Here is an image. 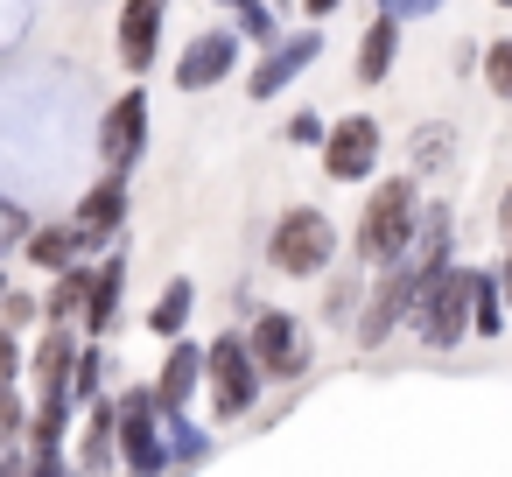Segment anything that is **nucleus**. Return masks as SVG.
I'll return each mask as SVG.
<instances>
[{"instance_id": "nucleus-36", "label": "nucleus", "mask_w": 512, "mask_h": 477, "mask_svg": "<svg viewBox=\"0 0 512 477\" xmlns=\"http://www.w3.org/2000/svg\"><path fill=\"white\" fill-rule=\"evenodd\" d=\"M337 8H344V0H302V15H309V22H330Z\"/></svg>"}, {"instance_id": "nucleus-4", "label": "nucleus", "mask_w": 512, "mask_h": 477, "mask_svg": "<svg viewBox=\"0 0 512 477\" xmlns=\"http://www.w3.org/2000/svg\"><path fill=\"white\" fill-rule=\"evenodd\" d=\"M414 288H421V260H414V253L372 267L365 302H358V316H351V344H358V351H386V344L407 330V316H414Z\"/></svg>"}, {"instance_id": "nucleus-15", "label": "nucleus", "mask_w": 512, "mask_h": 477, "mask_svg": "<svg viewBox=\"0 0 512 477\" xmlns=\"http://www.w3.org/2000/svg\"><path fill=\"white\" fill-rule=\"evenodd\" d=\"M78 470L85 477H113L120 470V407H113V393L85 400V414H78Z\"/></svg>"}, {"instance_id": "nucleus-26", "label": "nucleus", "mask_w": 512, "mask_h": 477, "mask_svg": "<svg viewBox=\"0 0 512 477\" xmlns=\"http://www.w3.org/2000/svg\"><path fill=\"white\" fill-rule=\"evenodd\" d=\"M162 435H169V463H176V470H197V463L211 456V428H204L190 407L162 414Z\"/></svg>"}, {"instance_id": "nucleus-29", "label": "nucleus", "mask_w": 512, "mask_h": 477, "mask_svg": "<svg viewBox=\"0 0 512 477\" xmlns=\"http://www.w3.org/2000/svg\"><path fill=\"white\" fill-rule=\"evenodd\" d=\"M71 393H78V400H106V344H99V337H85L78 372H71Z\"/></svg>"}, {"instance_id": "nucleus-24", "label": "nucleus", "mask_w": 512, "mask_h": 477, "mask_svg": "<svg viewBox=\"0 0 512 477\" xmlns=\"http://www.w3.org/2000/svg\"><path fill=\"white\" fill-rule=\"evenodd\" d=\"M190 316H197V281H183V274H176V281H162V295H155V309H148V337H162V344H169V337H183V330H190Z\"/></svg>"}, {"instance_id": "nucleus-27", "label": "nucleus", "mask_w": 512, "mask_h": 477, "mask_svg": "<svg viewBox=\"0 0 512 477\" xmlns=\"http://www.w3.org/2000/svg\"><path fill=\"white\" fill-rule=\"evenodd\" d=\"M358 302H365V281H358V274L344 267V274H330V281H323V302H316V316H323L330 330H351Z\"/></svg>"}, {"instance_id": "nucleus-20", "label": "nucleus", "mask_w": 512, "mask_h": 477, "mask_svg": "<svg viewBox=\"0 0 512 477\" xmlns=\"http://www.w3.org/2000/svg\"><path fill=\"white\" fill-rule=\"evenodd\" d=\"M505 274L498 267H470V337H505Z\"/></svg>"}, {"instance_id": "nucleus-5", "label": "nucleus", "mask_w": 512, "mask_h": 477, "mask_svg": "<svg viewBox=\"0 0 512 477\" xmlns=\"http://www.w3.org/2000/svg\"><path fill=\"white\" fill-rule=\"evenodd\" d=\"M407 330L428 344V351H456L470 337V267L456 260H435L421 267V288H414V316Z\"/></svg>"}, {"instance_id": "nucleus-34", "label": "nucleus", "mask_w": 512, "mask_h": 477, "mask_svg": "<svg viewBox=\"0 0 512 477\" xmlns=\"http://www.w3.org/2000/svg\"><path fill=\"white\" fill-rule=\"evenodd\" d=\"M22 372H29V344H22V330L0 323V379H22Z\"/></svg>"}, {"instance_id": "nucleus-3", "label": "nucleus", "mask_w": 512, "mask_h": 477, "mask_svg": "<svg viewBox=\"0 0 512 477\" xmlns=\"http://www.w3.org/2000/svg\"><path fill=\"white\" fill-rule=\"evenodd\" d=\"M260 393H267V372L253 365L246 330L225 323L218 337H204V400H211V421H218V428L246 421V414L260 407Z\"/></svg>"}, {"instance_id": "nucleus-16", "label": "nucleus", "mask_w": 512, "mask_h": 477, "mask_svg": "<svg viewBox=\"0 0 512 477\" xmlns=\"http://www.w3.org/2000/svg\"><path fill=\"white\" fill-rule=\"evenodd\" d=\"M78 414H85V400H78L71 386H36L22 442H29V449H64V442H71V428H78Z\"/></svg>"}, {"instance_id": "nucleus-33", "label": "nucleus", "mask_w": 512, "mask_h": 477, "mask_svg": "<svg viewBox=\"0 0 512 477\" xmlns=\"http://www.w3.org/2000/svg\"><path fill=\"white\" fill-rule=\"evenodd\" d=\"M22 477H85L78 470V456H64V449H29V470Z\"/></svg>"}, {"instance_id": "nucleus-13", "label": "nucleus", "mask_w": 512, "mask_h": 477, "mask_svg": "<svg viewBox=\"0 0 512 477\" xmlns=\"http://www.w3.org/2000/svg\"><path fill=\"white\" fill-rule=\"evenodd\" d=\"M120 309H127V239H120V246H106V253L92 260V295H85L78 330L106 344V337L120 330Z\"/></svg>"}, {"instance_id": "nucleus-21", "label": "nucleus", "mask_w": 512, "mask_h": 477, "mask_svg": "<svg viewBox=\"0 0 512 477\" xmlns=\"http://www.w3.org/2000/svg\"><path fill=\"white\" fill-rule=\"evenodd\" d=\"M225 8V22L246 36V50H267L281 29H288V15H281V0H218Z\"/></svg>"}, {"instance_id": "nucleus-9", "label": "nucleus", "mask_w": 512, "mask_h": 477, "mask_svg": "<svg viewBox=\"0 0 512 477\" xmlns=\"http://www.w3.org/2000/svg\"><path fill=\"white\" fill-rule=\"evenodd\" d=\"M239 64H246V36H239L232 22L197 29V36L176 50V92H218Z\"/></svg>"}, {"instance_id": "nucleus-38", "label": "nucleus", "mask_w": 512, "mask_h": 477, "mask_svg": "<svg viewBox=\"0 0 512 477\" xmlns=\"http://www.w3.org/2000/svg\"><path fill=\"white\" fill-rule=\"evenodd\" d=\"M0 295H8V274H0Z\"/></svg>"}, {"instance_id": "nucleus-19", "label": "nucleus", "mask_w": 512, "mask_h": 477, "mask_svg": "<svg viewBox=\"0 0 512 477\" xmlns=\"http://www.w3.org/2000/svg\"><path fill=\"white\" fill-rule=\"evenodd\" d=\"M29 267L36 274H64L71 260H85V232L71 225V218H50V225H29Z\"/></svg>"}, {"instance_id": "nucleus-11", "label": "nucleus", "mask_w": 512, "mask_h": 477, "mask_svg": "<svg viewBox=\"0 0 512 477\" xmlns=\"http://www.w3.org/2000/svg\"><path fill=\"white\" fill-rule=\"evenodd\" d=\"M148 113H155V106H148L141 85H127V92L99 113V162H106V169H127V176H134V162L148 155Z\"/></svg>"}, {"instance_id": "nucleus-17", "label": "nucleus", "mask_w": 512, "mask_h": 477, "mask_svg": "<svg viewBox=\"0 0 512 477\" xmlns=\"http://www.w3.org/2000/svg\"><path fill=\"white\" fill-rule=\"evenodd\" d=\"M78 351H85V330L78 323H43V337L29 344V379L36 386H71Z\"/></svg>"}, {"instance_id": "nucleus-14", "label": "nucleus", "mask_w": 512, "mask_h": 477, "mask_svg": "<svg viewBox=\"0 0 512 477\" xmlns=\"http://www.w3.org/2000/svg\"><path fill=\"white\" fill-rule=\"evenodd\" d=\"M197 400H204V344L183 330V337H169V351L155 365V407L176 414V407H197Z\"/></svg>"}, {"instance_id": "nucleus-37", "label": "nucleus", "mask_w": 512, "mask_h": 477, "mask_svg": "<svg viewBox=\"0 0 512 477\" xmlns=\"http://www.w3.org/2000/svg\"><path fill=\"white\" fill-rule=\"evenodd\" d=\"M498 239H512V190L498 197Z\"/></svg>"}, {"instance_id": "nucleus-39", "label": "nucleus", "mask_w": 512, "mask_h": 477, "mask_svg": "<svg viewBox=\"0 0 512 477\" xmlns=\"http://www.w3.org/2000/svg\"><path fill=\"white\" fill-rule=\"evenodd\" d=\"M498 8H512V0H498Z\"/></svg>"}, {"instance_id": "nucleus-1", "label": "nucleus", "mask_w": 512, "mask_h": 477, "mask_svg": "<svg viewBox=\"0 0 512 477\" xmlns=\"http://www.w3.org/2000/svg\"><path fill=\"white\" fill-rule=\"evenodd\" d=\"M414 225H421V176H379L365 190V211L351 225V260L358 267H386L400 253H414Z\"/></svg>"}, {"instance_id": "nucleus-10", "label": "nucleus", "mask_w": 512, "mask_h": 477, "mask_svg": "<svg viewBox=\"0 0 512 477\" xmlns=\"http://www.w3.org/2000/svg\"><path fill=\"white\" fill-rule=\"evenodd\" d=\"M127 211H134V176L127 169H106L78 204H71V225L85 232V253H106L127 239Z\"/></svg>"}, {"instance_id": "nucleus-7", "label": "nucleus", "mask_w": 512, "mask_h": 477, "mask_svg": "<svg viewBox=\"0 0 512 477\" xmlns=\"http://www.w3.org/2000/svg\"><path fill=\"white\" fill-rule=\"evenodd\" d=\"M323 176L330 183H372L379 176V155H386V127L372 120V113H344V120H330V134H323Z\"/></svg>"}, {"instance_id": "nucleus-22", "label": "nucleus", "mask_w": 512, "mask_h": 477, "mask_svg": "<svg viewBox=\"0 0 512 477\" xmlns=\"http://www.w3.org/2000/svg\"><path fill=\"white\" fill-rule=\"evenodd\" d=\"M449 246H456V204H442V197H421L414 260H421V267H435V260H449Z\"/></svg>"}, {"instance_id": "nucleus-32", "label": "nucleus", "mask_w": 512, "mask_h": 477, "mask_svg": "<svg viewBox=\"0 0 512 477\" xmlns=\"http://www.w3.org/2000/svg\"><path fill=\"white\" fill-rule=\"evenodd\" d=\"M323 134H330V113H309V106L288 113V141L295 148H323Z\"/></svg>"}, {"instance_id": "nucleus-18", "label": "nucleus", "mask_w": 512, "mask_h": 477, "mask_svg": "<svg viewBox=\"0 0 512 477\" xmlns=\"http://www.w3.org/2000/svg\"><path fill=\"white\" fill-rule=\"evenodd\" d=\"M400 29H407V22L386 15V8L365 22V36H358V64H351L358 85H386V78H393V64H400Z\"/></svg>"}, {"instance_id": "nucleus-31", "label": "nucleus", "mask_w": 512, "mask_h": 477, "mask_svg": "<svg viewBox=\"0 0 512 477\" xmlns=\"http://www.w3.org/2000/svg\"><path fill=\"white\" fill-rule=\"evenodd\" d=\"M0 323H8V330H36L43 323V302L29 288H8V295H0Z\"/></svg>"}, {"instance_id": "nucleus-23", "label": "nucleus", "mask_w": 512, "mask_h": 477, "mask_svg": "<svg viewBox=\"0 0 512 477\" xmlns=\"http://www.w3.org/2000/svg\"><path fill=\"white\" fill-rule=\"evenodd\" d=\"M85 295H92V260H71L64 274H50L43 323H78V316H85Z\"/></svg>"}, {"instance_id": "nucleus-6", "label": "nucleus", "mask_w": 512, "mask_h": 477, "mask_svg": "<svg viewBox=\"0 0 512 477\" xmlns=\"http://www.w3.org/2000/svg\"><path fill=\"white\" fill-rule=\"evenodd\" d=\"M323 57V22H302V29H281L267 50H260V64L246 71V99L253 106H267V99H281L309 64Z\"/></svg>"}, {"instance_id": "nucleus-28", "label": "nucleus", "mask_w": 512, "mask_h": 477, "mask_svg": "<svg viewBox=\"0 0 512 477\" xmlns=\"http://www.w3.org/2000/svg\"><path fill=\"white\" fill-rule=\"evenodd\" d=\"M477 78H484V92H491L498 106H512V36L484 43V57H477Z\"/></svg>"}, {"instance_id": "nucleus-25", "label": "nucleus", "mask_w": 512, "mask_h": 477, "mask_svg": "<svg viewBox=\"0 0 512 477\" xmlns=\"http://www.w3.org/2000/svg\"><path fill=\"white\" fill-rule=\"evenodd\" d=\"M456 162V120H428L414 141H407V169L414 176H442Z\"/></svg>"}, {"instance_id": "nucleus-8", "label": "nucleus", "mask_w": 512, "mask_h": 477, "mask_svg": "<svg viewBox=\"0 0 512 477\" xmlns=\"http://www.w3.org/2000/svg\"><path fill=\"white\" fill-rule=\"evenodd\" d=\"M246 344H253V365H260L267 379H302L309 358H316L295 309H253V316H246Z\"/></svg>"}, {"instance_id": "nucleus-40", "label": "nucleus", "mask_w": 512, "mask_h": 477, "mask_svg": "<svg viewBox=\"0 0 512 477\" xmlns=\"http://www.w3.org/2000/svg\"><path fill=\"white\" fill-rule=\"evenodd\" d=\"M281 8H288V0H281Z\"/></svg>"}, {"instance_id": "nucleus-30", "label": "nucleus", "mask_w": 512, "mask_h": 477, "mask_svg": "<svg viewBox=\"0 0 512 477\" xmlns=\"http://www.w3.org/2000/svg\"><path fill=\"white\" fill-rule=\"evenodd\" d=\"M22 428H29V393L15 379H0V442H22Z\"/></svg>"}, {"instance_id": "nucleus-2", "label": "nucleus", "mask_w": 512, "mask_h": 477, "mask_svg": "<svg viewBox=\"0 0 512 477\" xmlns=\"http://www.w3.org/2000/svg\"><path fill=\"white\" fill-rule=\"evenodd\" d=\"M337 246H344V232L323 204H288L267 225V267L288 274V281H323L337 267Z\"/></svg>"}, {"instance_id": "nucleus-12", "label": "nucleus", "mask_w": 512, "mask_h": 477, "mask_svg": "<svg viewBox=\"0 0 512 477\" xmlns=\"http://www.w3.org/2000/svg\"><path fill=\"white\" fill-rule=\"evenodd\" d=\"M162 22H169V0H120V22H113V57L127 78H148L162 57Z\"/></svg>"}, {"instance_id": "nucleus-35", "label": "nucleus", "mask_w": 512, "mask_h": 477, "mask_svg": "<svg viewBox=\"0 0 512 477\" xmlns=\"http://www.w3.org/2000/svg\"><path fill=\"white\" fill-rule=\"evenodd\" d=\"M386 15H400V22H428V15H442L449 0H379Z\"/></svg>"}]
</instances>
